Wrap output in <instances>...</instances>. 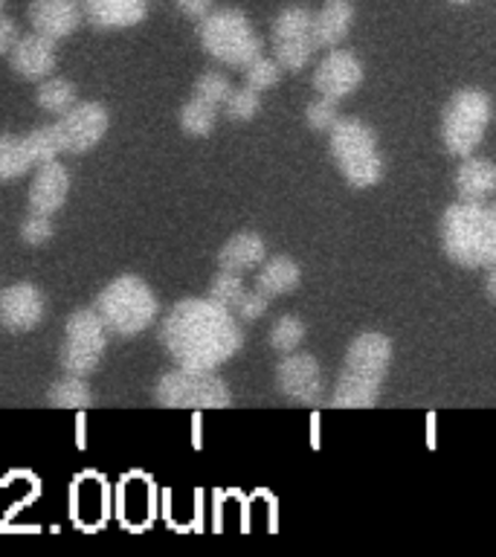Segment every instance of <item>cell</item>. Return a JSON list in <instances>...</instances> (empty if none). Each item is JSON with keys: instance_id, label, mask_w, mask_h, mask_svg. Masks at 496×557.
Here are the masks:
<instances>
[{"instance_id": "cell-1", "label": "cell", "mask_w": 496, "mask_h": 557, "mask_svg": "<svg viewBox=\"0 0 496 557\" xmlns=\"http://www.w3.org/2000/svg\"><path fill=\"white\" fill-rule=\"evenodd\" d=\"M160 339L181 369L215 372L244 346L241 322L212 299H181L163 317Z\"/></svg>"}, {"instance_id": "cell-2", "label": "cell", "mask_w": 496, "mask_h": 557, "mask_svg": "<svg viewBox=\"0 0 496 557\" xmlns=\"http://www.w3.org/2000/svg\"><path fill=\"white\" fill-rule=\"evenodd\" d=\"M392 363V339L377 331H365L351 339L339 377L334 383L331 407L372 409L381 395L383 377Z\"/></svg>"}, {"instance_id": "cell-3", "label": "cell", "mask_w": 496, "mask_h": 557, "mask_svg": "<svg viewBox=\"0 0 496 557\" xmlns=\"http://www.w3.org/2000/svg\"><path fill=\"white\" fill-rule=\"evenodd\" d=\"M442 247L461 268H491L496 261V212L487 200H456L442 218Z\"/></svg>"}, {"instance_id": "cell-4", "label": "cell", "mask_w": 496, "mask_h": 557, "mask_svg": "<svg viewBox=\"0 0 496 557\" xmlns=\"http://www.w3.org/2000/svg\"><path fill=\"white\" fill-rule=\"evenodd\" d=\"M94 311L104 322V329L120 334V337H134L148 325H154L160 302L154 290L134 273H122L111 278L102 287V294L96 296Z\"/></svg>"}, {"instance_id": "cell-5", "label": "cell", "mask_w": 496, "mask_h": 557, "mask_svg": "<svg viewBox=\"0 0 496 557\" xmlns=\"http://www.w3.org/2000/svg\"><path fill=\"white\" fill-rule=\"evenodd\" d=\"M331 139V157L337 163L339 174L346 177L348 186L355 189H369L374 183H381L386 165L377 151V134L372 125L363 120H343L328 131Z\"/></svg>"}, {"instance_id": "cell-6", "label": "cell", "mask_w": 496, "mask_h": 557, "mask_svg": "<svg viewBox=\"0 0 496 557\" xmlns=\"http://www.w3.org/2000/svg\"><path fill=\"white\" fill-rule=\"evenodd\" d=\"M198 41L207 55L238 70L261 52V38L252 29L250 17L238 9H218L200 17Z\"/></svg>"}, {"instance_id": "cell-7", "label": "cell", "mask_w": 496, "mask_h": 557, "mask_svg": "<svg viewBox=\"0 0 496 557\" xmlns=\"http://www.w3.org/2000/svg\"><path fill=\"white\" fill-rule=\"evenodd\" d=\"M491 113H494V104L485 90H479V87L456 90L442 113L444 148L452 157L473 154V148L482 146V139H485Z\"/></svg>"}, {"instance_id": "cell-8", "label": "cell", "mask_w": 496, "mask_h": 557, "mask_svg": "<svg viewBox=\"0 0 496 557\" xmlns=\"http://www.w3.org/2000/svg\"><path fill=\"white\" fill-rule=\"evenodd\" d=\"M154 400L165 409H226L233 407V392L215 372L177 366L157 377Z\"/></svg>"}, {"instance_id": "cell-9", "label": "cell", "mask_w": 496, "mask_h": 557, "mask_svg": "<svg viewBox=\"0 0 496 557\" xmlns=\"http://www.w3.org/2000/svg\"><path fill=\"white\" fill-rule=\"evenodd\" d=\"M108 346V329L94 308H78L64 322V339L59 346V366L67 374H90L102 363Z\"/></svg>"}, {"instance_id": "cell-10", "label": "cell", "mask_w": 496, "mask_h": 557, "mask_svg": "<svg viewBox=\"0 0 496 557\" xmlns=\"http://www.w3.org/2000/svg\"><path fill=\"white\" fill-rule=\"evenodd\" d=\"M270 41H273V61L278 67L299 73L317 50L311 38V12L305 7L282 9L270 29Z\"/></svg>"}, {"instance_id": "cell-11", "label": "cell", "mask_w": 496, "mask_h": 557, "mask_svg": "<svg viewBox=\"0 0 496 557\" xmlns=\"http://www.w3.org/2000/svg\"><path fill=\"white\" fill-rule=\"evenodd\" d=\"M108 125H111L108 108L99 102H76L55 120L64 154H85L99 146L108 134Z\"/></svg>"}, {"instance_id": "cell-12", "label": "cell", "mask_w": 496, "mask_h": 557, "mask_svg": "<svg viewBox=\"0 0 496 557\" xmlns=\"http://www.w3.org/2000/svg\"><path fill=\"white\" fill-rule=\"evenodd\" d=\"M276 389L282 398L290 404H320L325 395V377L317 363V357L302 355V351H290L282 357V363L276 366Z\"/></svg>"}, {"instance_id": "cell-13", "label": "cell", "mask_w": 496, "mask_h": 557, "mask_svg": "<svg viewBox=\"0 0 496 557\" xmlns=\"http://www.w3.org/2000/svg\"><path fill=\"white\" fill-rule=\"evenodd\" d=\"M363 85V64L355 52L334 50L320 61V67L313 70V90L320 96H328L334 102L346 99L355 94L357 87Z\"/></svg>"}, {"instance_id": "cell-14", "label": "cell", "mask_w": 496, "mask_h": 557, "mask_svg": "<svg viewBox=\"0 0 496 557\" xmlns=\"http://www.w3.org/2000/svg\"><path fill=\"white\" fill-rule=\"evenodd\" d=\"M47 302L44 294L29 282H17L0 290V325L9 331H33L41 325Z\"/></svg>"}, {"instance_id": "cell-15", "label": "cell", "mask_w": 496, "mask_h": 557, "mask_svg": "<svg viewBox=\"0 0 496 557\" xmlns=\"http://www.w3.org/2000/svg\"><path fill=\"white\" fill-rule=\"evenodd\" d=\"M52 38H44L38 33L17 35V41L12 44V50L7 52L9 64L21 78H29V82H41V78L52 76L55 73V64H59V50H55Z\"/></svg>"}, {"instance_id": "cell-16", "label": "cell", "mask_w": 496, "mask_h": 557, "mask_svg": "<svg viewBox=\"0 0 496 557\" xmlns=\"http://www.w3.org/2000/svg\"><path fill=\"white\" fill-rule=\"evenodd\" d=\"M29 24H33V33L61 41L76 33L82 24V3L78 0H33Z\"/></svg>"}, {"instance_id": "cell-17", "label": "cell", "mask_w": 496, "mask_h": 557, "mask_svg": "<svg viewBox=\"0 0 496 557\" xmlns=\"http://www.w3.org/2000/svg\"><path fill=\"white\" fill-rule=\"evenodd\" d=\"M70 195V172L59 160H47V163L35 165L33 186H29V209L35 212H47L55 215Z\"/></svg>"}, {"instance_id": "cell-18", "label": "cell", "mask_w": 496, "mask_h": 557, "mask_svg": "<svg viewBox=\"0 0 496 557\" xmlns=\"http://www.w3.org/2000/svg\"><path fill=\"white\" fill-rule=\"evenodd\" d=\"M82 17L96 29H128L142 24L148 0H78Z\"/></svg>"}, {"instance_id": "cell-19", "label": "cell", "mask_w": 496, "mask_h": 557, "mask_svg": "<svg viewBox=\"0 0 496 557\" xmlns=\"http://www.w3.org/2000/svg\"><path fill=\"white\" fill-rule=\"evenodd\" d=\"M351 24H355V7L351 0H325V7L311 15V38L313 47H339L346 41V35L351 33Z\"/></svg>"}, {"instance_id": "cell-20", "label": "cell", "mask_w": 496, "mask_h": 557, "mask_svg": "<svg viewBox=\"0 0 496 557\" xmlns=\"http://www.w3.org/2000/svg\"><path fill=\"white\" fill-rule=\"evenodd\" d=\"M496 189V169L487 157H461L456 169V191L459 200H487Z\"/></svg>"}, {"instance_id": "cell-21", "label": "cell", "mask_w": 496, "mask_h": 557, "mask_svg": "<svg viewBox=\"0 0 496 557\" xmlns=\"http://www.w3.org/2000/svg\"><path fill=\"white\" fill-rule=\"evenodd\" d=\"M264 256H268V244L259 233H238L218 252V268L244 273V270L259 268Z\"/></svg>"}, {"instance_id": "cell-22", "label": "cell", "mask_w": 496, "mask_h": 557, "mask_svg": "<svg viewBox=\"0 0 496 557\" xmlns=\"http://www.w3.org/2000/svg\"><path fill=\"white\" fill-rule=\"evenodd\" d=\"M33 165H41V160L35 154L29 134H0V181H17L33 172Z\"/></svg>"}, {"instance_id": "cell-23", "label": "cell", "mask_w": 496, "mask_h": 557, "mask_svg": "<svg viewBox=\"0 0 496 557\" xmlns=\"http://www.w3.org/2000/svg\"><path fill=\"white\" fill-rule=\"evenodd\" d=\"M302 282V270L294 259L287 256H273V259H264L259 276H256V290L273 299V296H285L290 290H296Z\"/></svg>"}, {"instance_id": "cell-24", "label": "cell", "mask_w": 496, "mask_h": 557, "mask_svg": "<svg viewBox=\"0 0 496 557\" xmlns=\"http://www.w3.org/2000/svg\"><path fill=\"white\" fill-rule=\"evenodd\" d=\"M47 404L59 409H90L96 400L82 374H64L47 389Z\"/></svg>"}, {"instance_id": "cell-25", "label": "cell", "mask_w": 496, "mask_h": 557, "mask_svg": "<svg viewBox=\"0 0 496 557\" xmlns=\"http://www.w3.org/2000/svg\"><path fill=\"white\" fill-rule=\"evenodd\" d=\"M35 102H38L41 111L52 113V116H61V113H67L78 102L76 87H73L70 78L47 76L41 78V85L35 90Z\"/></svg>"}, {"instance_id": "cell-26", "label": "cell", "mask_w": 496, "mask_h": 557, "mask_svg": "<svg viewBox=\"0 0 496 557\" xmlns=\"http://www.w3.org/2000/svg\"><path fill=\"white\" fill-rule=\"evenodd\" d=\"M181 128L189 134V137H209L215 131L218 122V104L200 99V96L191 94V99L181 108Z\"/></svg>"}, {"instance_id": "cell-27", "label": "cell", "mask_w": 496, "mask_h": 557, "mask_svg": "<svg viewBox=\"0 0 496 557\" xmlns=\"http://www.w3.org/2000/svg\"><path fill=\"white\" fill-rule=\"evenodd\" d=\"M241 70H244V82H247V87H252L256 94H264V90H270V87H276L278 78H282V67H278L273 59H268L264 52H259L256 59L247 61Z\"/></svg>"}, {"instance_id": "cell-28", "label": "cell", "mask_w": 496, "mask_h": 557, "mask_svg": "<svg viewBox=\"0 0 496 557\" xmlns=\"http://www.w3.org/2000/svg\"><path fill=\"white\" fill-rule=\"evenodd\" d=\"M224 113L235 122H250L256 113L261 111V96L252 90V87H230V94L221 102Z\"/></svg>"}, {"instance_id": "cell-29", "label": "cell", "mask_w": 496, "mask_h": 557, "mask_svg": "<svg viewBox=\"0 0 496 557\" xmlns=\"http://www.w3.org/2000/svg\"><path fill=\"white\" fill-rule=\"evenodd\" d=\"M305 343V322L299 317H278L276 325L270 329V346L278 355H290Z\"/></svg>"}, {"instance_id": "cell-30", "label": "cell", "mask_w": 496, "mask_h": 557, "mask_svg": "<svg viewBox=\"0 0 496 557\" xmlns=\"http://www.w3.org/2000/svg\"><path fill=\"white\" fill-rule=\"evenodd\" d=\"M241 294H244L241 273H233V270L218 268V273L212 276V282H209V299L218 305H224V308H230V311H233V305L238 302V296Z\"/></svg>"}, {"instance_id": "cell-31", "label": "cell", "mask_w": 496, "mask_h": 557, "mask_svg": "<svg viewBox=\"0 0 496 557\" xmlns=\"http://www.w3.org/2000/svg\"><path fill=\"white\" fill-rule=\"evenodd\" d=\"M52 233H55L52 215H47V212H35V209H29V215H26L24 224H21V238H24V242L29 244V247H41V244L50 242Z\"/></svg>"}, {"instance_id": "cell-32", "label": "cell", "mask_w": 496, "mask_h": 557, "mask_svg": "<svg viewBox=\"0 0 496 557\" xmlns=\"http://www.w3.org/2000/svg\"><path fill=\"white\" fill-rule=\"evenodd\" d=\"M305 120H308V125H311L313 131H325V134H328L339 120L337 102L328 99V96H317V99L305 108Z\"/></svg>"}, {"instance_id": "cell-33", "label": "cell", "mask_w": 496, "mask_h": 557, "mask_svg": "<svg viewBox=\"0 0 496 557\" xmlns=\"http://www.w3.org/2000/svg\"><path fill=\"white\" fill-rule=\"evenodd\" d=\"M268 305L270 299L261 294V290H256V287L247 290V287H244V294L238 296V302L233 305V317L238 322H256L268 313Z\"/></svg>"}, {"instance_id": "cell-34", "label": "cell", "mask_w": 496, "mask_h": 557, "mask_svg": "<svg viewBox=\"0 0 496 557\" xmlns=\"http://www.w3.org/2000/svg\"><path fill=\"white\" fill-rule=\"evenodd\" d=\"M230 82H226V76H221L218 70H207V73H200L198 82H195V96H200V99H207V102L218 104L221 108V102L226 99V94H230Z\"/></svg>"}, {"instance_id": "cell-35", "label": "cell", "mask_w": 496, "mask_h": 557, "mask_svg": "<svg viewBox=\"0 0 496 557\" xmlns=\"http://www.w3.org/2000/svg\"><path fill=\"white\" fill-rule=\"evenodd\" d=\"M174 3H177V9H181L186 17H191V21H200V17L212 12V0H174Z\"/></svg>"}, {"instance_id": "cell-36", "label": "cell", "mask_w": 496, "mask_h": 557, "mask_svg": "<svg viewBox=\"0 0 496 557\" xmlns=\"http://www.w3.org/2000/svg\"><path fill=\"white\" fill-rule=\"evenodd\" d=\"M17 24L12 21V17L0 15V55H7L9 50H12V44L17 41Z\"/></svg>"}, {"instance_id": "cell-37", "label": "cell", "mask_w": 496, "mask_h": 557, "mask_svg": "<svg viewBox=\"0 0 496 557\" xmlns=\"http://www.w3.org/2000/svg\"><path fill=\"white\" fill-rule=\"evenodd\" d=\"M485 285H487V299H491V302H494V299H496V270H494V264H491V268H487Z\"/></svg>"}, {"instance_id": "cell-38", "label": "cell", "mask_w": 496, "mask_h": 557, "mask_svg": "<svg viewBox=\"0 0 496 557\" xmlns=\"http://www.w3.org/2000/svg\"><path fill=\"white\" fill-rule=\"evenodd\" d=\"M450 3H459V7H464V3H473V0H450Z\"/></svg>"}, {"instance_id": "cell-39", "label": "cell", "mask_w": 496, "mask_h": 557, "mask_svg": "<svg viewBox=\"0 0 496 557\" xmlns=\"http://www.w3.org/2000/svg\"><path fill=\"white\" fill-rule=\"evenodd\" d=\"M3 7H7V0H0V15H3Z\"/></svg>"}]
</instances>
